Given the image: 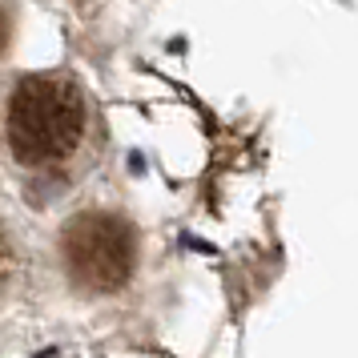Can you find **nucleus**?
Masks as SVG:
<instances>
[{"label":"nucleus","mask_w":358,"mask_h":358,"mask_svg":"<svg viewBox=\"0 0 358 358\" xmlns=\"http://www.w3.org/2000/svg\"><path fill=\"white\" fill-rule=\"evenodd\" d=\"M61 274L77 294H117L137 274V226L113 210L73 213L57 234Z\"/></svg>","instance_id":"f03ea898"},{"label":"nucleus","mask_w":358,"mask_h":358,"mask_svg":"<svg viewBox=\"0 0 358 358\" xmlns=\"http://www.w3.org/2000/svg\"><path fill=\"white\" fill-rule=\"evenodd\" d=\"M101 117L93 93L73 73H29L13 85L4 141L8 157L33 181H69L97 153Z\"/></svg>","instance_id":"f257e3e1"},{"label":"nucleus","mask_w":358,"mask_h":358,"mask_svg":"<svg viewBox=\"0 0 358 358\" xmlns=\"http://www.w3.org/2000/svg\"><path fill=\"white\" fill-rule=\"evenodd\" d=\"M17 278H20V242L13 234V226L0 217V298L13 294Z\"/></svg>","instance_id":"7ed1b4c3"},{"label":"nucleus","mask_w":358,"mask_h":358,"mask_svg":"<svg viewBox=\"0 0 358 358\" xmlns=\"http://www.w3.org/2000/svg\"><path fill=\"white\" fill-rule=\"evenodd\" d=\"M8 45H13V4L0 0V57L8 52Z\"/></svg>","instance_id":"20e7f679"}]
</instances>
